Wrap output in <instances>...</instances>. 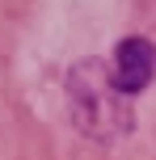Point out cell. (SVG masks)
<instances>
[{"label":"cell","mask_w":156,"mask_h":160,"mask_svg":"<svg viewBox=\"0 0 156 160\" xmlns=\"http://www.w3.org/2000/svg\"><path fill=\"white\" fill-rule=\"evenodd\" d=\"M63 88H68V110H72V122L80 135L97 139V143H114V139H123L135 127L131 97L118 93L114 76H110V63L80 59L68 72Z\"/></svg>","instance_id":"6da1fadb"},{"label":"cell","mask_w":156,"mask_h":160,"mask_svg":"<svg viewBox=\"0 0 156 160\" xmlns=\"http://www.w3.org/2000/svg\"><path fill=\"white\" fill-rule=\"evenodd\" d=\"M110 76H114L123 97L143 93L156 76V47L148 38H123L114 47V59H110Z\"/></svg>","instance_id":"7a4b0ae2"}]
</instances>
